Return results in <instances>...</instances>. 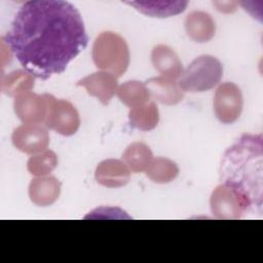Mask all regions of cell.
<instances>
[{
  "mask_svg": "<svg viewBox=\"0 0 263 263\" xmlns=\"http://www.w3.org/2000/svg\"><path fill=\"white\" fill-rule=\"evenodd\" d=\"M263 138L243 134L224 153L220 181L238 196L247 214L262 215L263 204Z\"/></svg>",
  "mask_w": 263,
  "mask_h": 263,
  "instance_id": "obj_2",
  "label": "cell"
},
{
  "mask_svg": "<svg viewBox=\"0 0 263 263\" xmlns=\"http://www.w3.org/2000/svg\"><path fill=\"white\" fill-rule=\"evenodd\" d=\"M210 206L213 216L217 219L235 220L246 216L237 194L224 184H220L212 192Z\"/></svg>",
  "mask_w": 263,
  "mask_h": 263,
  "instance_id": "obj_9",
  "label": "cell"
},
{
  "mask_svg": "<svg viewBox=\"0 0 263 263\" xmlns=\"http://www.w3.org/2000/svg\"><path fill=\"white\" fill-rule=\"evenodd\" d=\"M95 177L97 182L104 187L119 188L128 183L130 171L123 160L109 158L97 165Z\"/></svg>",
  "mask_w": 263,
  "mask_h": 263,
  "instance_id": "obj_11",
  "label": "cell"
},
{
  "mask_svg": "<svg viewBox=\"0 0 263 263\" xmlns=\"http://www.w3.org/2000/svg\"><path fill=\"white\" fill-rule=\"evenodd\" d=\"M35 77L26 70L16 69L8 74H1V91L9 97H17L21 93L31 91L34 87Z\"/></svg>",
  "mask_w": 263,
  "mask_h": 263,
  "instance_id": "obj_17",
  "label": "cell"
},
{
  "mask_svg": "<svg viewBox=\"0 0 263 263\" xmlns=\"http://www.w3.org/2000/svg\"><path fill=\"white\" fill-rule=\"evenodd\" d=\"M150 97L161 104L176 105L183 100L184 92L180 89L177 80L163 76L152 77L145 82Z\"/></svg>",
  "mask_w": 263,
  "mask_h": 263,
  "instance_id": "obj_15",
  "label": "cell"
},
{
  "mask_svg": "<svg viewBox=\"0 0 263 263\" xmlns=\"http://www.w3.org/2000/svg\"><path fill=\"white\" fill-rule=\"evenodd\" d=\"M146 176L157 184L172 182L179 175L177 163L165 157L153 158L145 171Z\"/></svg>",
  "mask_w": 263,
  "mask_h": 263,
  "instance_id": "obj_21",
  "label": "cell"
},
{
  "mask_svg": "<svg viewBox=\"0 0 263 263\" xmlns=\"http://www.w3.org/2000/svg\"><path fill=\"white\" fill-rule=\"evenodd\" d=\"M29 197L38 206H48L54 203L61 193V182L51 176L37 177L30 182Z\"/></svg>",
  "mask_w": 263,
  "mask_h": 263,
  "instance_id": "obj_12",
  "label": "cell"
},
{
  "mask_svg": "<svg viewBox=\"0 0 263 263\" xmlns=\"http://www.w3.org/2000/svg\"><path fill=\"white\" fill-rule=\"evenodd\" d=\"M1 40L20 64L42 80L63 73L87 45L77 8L63 0H32L17 10Z\"/></svg>",
  "mask_w": 263,
  "mask_h": 263,
  "instance_id": "obj_1",
  "label": "cell"
},
{
  "mask_svg": "<svg viewBox=\"0 0 263 263\" xmlns=\"http://www.w3.org/2000/svg\"><path fill=\"white\" fill-rule=\"evenodd\" d=\"M76 85L83 86L89 96L99 99L103 105H108L118 89L117 77L103 70L80 79Z\"/></svg>",
  "mask_w": 263,
  "mask_h": 263,
  "instance_id": "obj_10",
  "label": "cell"
},
{
  "mask_svg": "<svg viewBox=\"0 0 263 263\" xmlns=\"http://www.w3.org/2000/svg\"><path fill=\"white\" fill-rule=\"evenodd\" d=\"M116 93L120 102L130 109L148 103L151 98L145 83L137 80H129L122 83L118 86Z\"/></svg>",
  "mask_w": 263,
  "mask_h": 263,
  "instance_id": "obj_20",
  "label": "cell"
},
{
  "mask_svg": "<svg viewBox=\"0 0 263 263\" xmlns=\"http://www.w3.org/2000/svg\"><path fill=\"white\" fill-rule=\"evenodd\" d=\"M44 125L62 136H72L76 134L80 125L79 113L70 102L57 100L52 95H49Z\"/></svg>",
  "mask_w": 263,
  "mask_h": 263,
  "instance_id": "obj_5",
  "label": "cell"
},
{
  "mask_svg": "<svg viewBox=\"0 0 263 263\" xmlns=\"http://www.w3.org/2000/svg\"><path fill=\"white\" fill-rule=\"evenodd\" d=\"M140 12L153 17H168L183 12L187 1H134L126 2Z\"/></svg>",
  "mask_w": 263,
  "mask_h": 263,
  "instance_id": "obj_16",
  "label": "cell"
},
{
  "mask_svg": "<svg viewBox=\"0 0 263 263\" xmlns=\"http://www.w3.org/2000/svg\"><path fill=\"white\" fill-rule=\"evenodd\" d=\"M184 26L189 38L198 43L210 41L216 32V24L212 15L200 10L190 12L185 18Z\"/></svg>",
  "mask_w": 263,
  "mask_h": 263,
  "instance_id": "obj_14",
  "label": "cell"
},
{
  "mask_svg": "<svg viewBox=\"0 0 263 263\" xmlns=\"http://www.w3.org/2000/svg\"><path fill=\"white\" fill-rule=\"evenodd\" d=\"M58 165V156L51 150L32 155L27 161L28 172L35 177H43L50 174Z\"/></svg>",
  "mask_w": 263,
  "mask_h": 263,
  "instance_id": "obj_22",
  "label": "cell"
},
{
  "mask_svg": "<svg viewBox=\"0 0 263 263\" xmlns=\"http://www.w3.org/2000/svg\"><path fill=\"white\" fill-rule=\"evenodd\" d=\"M214 112L217 119L224 124L235 122L242 111L243 99L240 88L233 82L220 84L214 96Z\"/></svg>",
  "mask_w": 263,
  "mask_h": 263,
  "instance_id": "obj_6",
  "label": "cell"
},
{
  "mask_svg": "<svg viewBox=\"0 0 263 263\" xmlns=\"http://www.w3.org/2000/svg\"><path fill=\"white\" fill-rule=\"evenodd\" d=\"M91 58L98 69L107 71L115 77L122 76L129 65V49L119 34L102 32L95 40Z\"/></svg>",
  "mask_w": 263,
  "mask_h": 263,
  "instance_id": "obj_3",
  "label": "cell"
},
{
  "mask_svg": "<svg viewBox=\"0 0 263 263\" xmlns=\"http://www.w3.org/2000/svg\"><path fill=\"white\" fill-rule=\"evenodd\" d=\"M49 93L38 95L27 91L14 98L13 109L23 123H44L48 111Z\"/></svg>",
  "mask_w": 263,
  "mask_h": 263,
  "instance_id": "obj_8",
  "label": "cell"
},
{
  "mask_svg": "<svg viewBox=\"0 0 263 263\" xmlns=\"http://www.w3.org/2000/svg\"><path fill=\"white\" fill-rule=\"evenodd\" d=\"M222 75L221 62L213 55L202 54L189 64L177 82L183 92H202L214 88Z\"/></svg>",
  "mask_w": 263,
  "mask_h": 263,
  "instance_id": "obj_4",
  "label": "cell"
},
{
  "mask_svg": "<svg viewBox=\"0 0 263 263\" xmlns=\"http://www.w3.org/2000/svg\"><path fill=\"white\" fill-rule=\"evenodd\" d=\"M152 159V151L142 142H134L129 144L122 154L123 162L133 173L145 172Z\"/></svg>",
  "mask_w": 263,
  "mask_h": 263,
  "instance_id": "obj_19",
  "label": "cell"
},
{
  "mask_svg": "<svg viewBox=\"0 0 263 263\" xmlns=\"http://www.w3.org/2000/svg\"><path fill=\"white\" fill-rule=\"evenodd\" d=\"M11 141L21 152L34 155L46 150L49 144V134L45 125L24 123L14 128Z\"/></svg>",
  "mask_w": 263,
  "mask_h": 263,
  "instance_id": "obj_7",
  "label": "cell"
},
{
  "mask_svg": "<svg viewBox=\"0 0 263 263\" xmlns=\"http://www.w3.org/2000/svg\"><path fill=\"white\" fill-rule=\"evenodd\" d=\"M128 120L132 127L149 132L154 129L159 121V112L155 102L134 107L128 112Z\"/></svg>",
  "mask_w": 263,
  "mask_h": 263,
  "instance_id": "obj_18",
  "label": "cell"
},
{
  "mask_svg": "<svg viewBox=\"0 0 263 263\" xmlns=\"http://www.w3.org/2000/svg\"><path fill=\"white\" fill-rule=\"evenodd\" d=\"M154 69L163 77L177 80L183 73L182 63L177 53L167 45L158 44L151 51Z\"/></svg>",
  "mask_w": 263,
  "mask_h": 263,
  "instance_id": "obj_13",
  "label": "cell"
}]
</instances>
